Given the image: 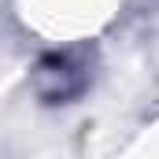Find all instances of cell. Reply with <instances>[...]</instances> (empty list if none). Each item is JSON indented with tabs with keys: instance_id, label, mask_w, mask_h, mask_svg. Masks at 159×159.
<instances>
[{
	"instance_id": "1",
	"label": "cell",
	"mask_w": 159,
	"mask_h": 159,
	"mask_svg": "<svg viewBox=\"0 0 159 159\" xmlns=\"http://www.w3.org/2000/svg\"><path fill=\"white\" fill-rule=\"evenodd\" d=\"M81 85H85V74H81L78 67H70V56H48L37 67V89L52 104L74 96Z\"/></svg>"
}]
</instances>
